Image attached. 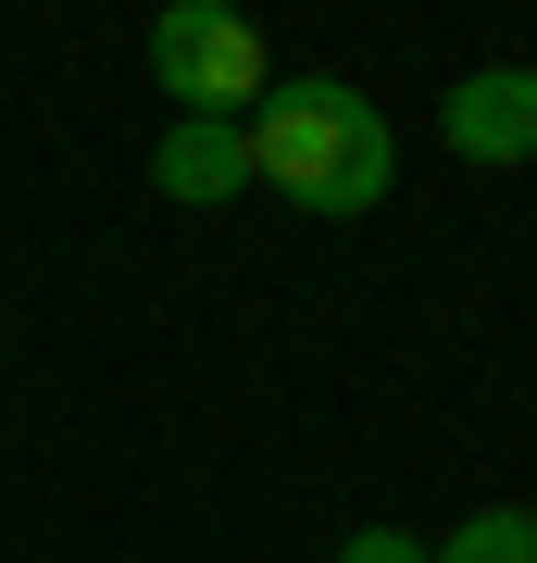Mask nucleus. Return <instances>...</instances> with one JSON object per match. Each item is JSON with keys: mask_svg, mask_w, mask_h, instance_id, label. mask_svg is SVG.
Segmentation results:
<instances>
[{"mask_svg": "<svg viewBox=\"0 0 537 563\" xmlns=\"http://www.w3.org/2000/svg\"><path fill=\"white\" fill-rule=\"evenodd\" d=\"M388 176H400V139H388V113L350 76H276L250 101V188L350 225V213L388 201Z\"/></svg>", "mask_w": 537, "mask_h": 563, "instance_id": "obj_1", "label": "nucleus"}, {"mask_svg": "<svg viewBox=\"0 0 537 563\" xmlns=\"http://www.w3.org/2000/svg\"><path fill=\"white\" fill-rule=\"evenodd\" d=\"M138 63H150V88H163L176 113H213V125H250V101L276 88L262 25L225 13V0H163L150 38H138Z\"/></svg>", "mask_w": 537, "mask_h": 563, "instance_id": "obj_2", "label": "nucleus"}, {"mask_svg": "<svg viewBox=\"0 0 537 563\" xmlns=\"http://www.w3.org/2000/svg\"><path fill=\"white\" fill-rule=\"evenodd\" d=\"M438 139L462 163H537V63H488L438 101Z\"/></svg>", "mask_w": 537, "mask_h": 563, "instance_id": "obj_3", "label": "nucleus"}, {"mask_svg": "<svg viewBox=\"0 0 537 563\" xmlns=\"http://www.w3.org/2000/svg\"><path fill=\"white\" fill-rule=\"evenodd\" d=\"M150 188H163V201H238V188H250V125L176 113L150 139Z\"/></svg>", "mask_w": 537, "mask_h": 563, "instance_id": "obj_4", "label": "nucleus"}, {"mask_svg": "<svg viewBox=\"0 0 537 563\" xmlns=\"http://www.w3.org/2000/svg\"><path fill=\"white\" fill-rule=\"evenodd\" d=\"M425 563H537V514L525 501H488V514H462Z\"/></svg>", "mask_w": 537, "mask_h": 563, "instance_id": "obj_5", "label": "nucleus"}, {"mask_svg": "<svg viewBox=\"0 0 537 563\" xmlns=\"http://www.w3.org/2000/svg\"><path fill=\"white\" fill-rule=\"evenodd\" d=\"M338 563H425V539H400V526H350Z\"/></svg>", "mask_w": 537, "mask_h": 563, "instance_id": "obj_6", "label": "nucleus"}]
</instances>
